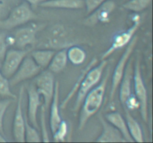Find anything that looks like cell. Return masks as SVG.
Returning a JSON list of instances; mask_svg holds the SVG:
<instances>
[{"label":"cell","instance_id":"obj_27","mask_svg":"<svg viewBox=\"0 0 153 143\" xmlns=\"http://www.w3.org/2000/svg\"><path fill=\"white\" fill-rule=\"evenodd\" d=\"M0 96L1 98H10L12 99L16 98V95L10 90L9 79L3 74L0 69Z\"/></svg>","mask_w":153,"mask_h":143},{"label":"cell","instance_id":"obj_24","mask_svg":"<svg viewBox=\"0 0 153 143\" xmlns=\"http://www.w3.org/2000/svg\"><path fill=\"white\" fill-rule=\"evenodd\" d=\"M67 60L75 66H80L85 63L87 58L86 52L76 44L69 46L67 49Z\"/></svg>","mask_w":153,"mask_h":143},{"label":"cell","instance_id":"obj_11","mask_svg":"<svg viewBox=\"0 0 153 143\" xmlns=\"http://www.w3.org/2000/svg\"><path fill=\"white\" fill-rule=\"evenodd\" d=\"M28 53L29 51L28 49H7L4 59L0 64V69L3 74L10 79Z\"/></svg>","mask_w":153,"mask_h":143},{"label":"cell","instance_id":"obj_12","mask_svg":"<svg viewBox=\"0 0 153 143\" xmlns=\"http://www.w3.org/2000/svg\"><path fill=\"white\" fill-rule=\"evenodd\" d=\"M24 93V86L19 89L17 98V104L15 110L14 117L13 121L12 133L14 141L17 142H25V116L22 112V98Z\"/></svg>","mask_w":153,"mask_h":143},{"label":"cell","instance_id":"obj_9","mask_svg":"<svg viewBox=\"0 0 153 143\" xmlns=\"http://www.w3.org/2000/svg\"><path fill=\"white\" fill-rule=\"evenodd\" d=\"M55 80L54 73L46 70L36 76L34 86L40 96L43 97V104L46 112L49 110L55 92Z\"/></svg>","mask_w":153,"mask_h":143},{"label":"cell","instance_id":"obj_32","mask_svg":"<svg viewBox=\"0 0 153 143\" xmlns=\"http://www.w3.org/2000/svg\"><path fill=\"white\" fill-rule=\"evenodd\" d=\"M123 108L126 109L129 111L140 108V103H139L138 99L135 96V95H134V94L130 95V96L128 97V99L126 101Z\"/></svg>","mask_w":153,"mask_h":143},{"label":"cell","instance_id":"obj_2","mask_svg":"<svg viewBox=\"0 0 153 143\" xmlns=\"http://www.w3.org/2000/svg\"><path fill=\"white\" fill-rule=\"evenodd\" d=\"M44 25L31 23L28 25L17 28L10 34H7L6 41L8 47L14 49H26L29 46L37 43V33L43 29Z\"/></svg>","mask_w":153,"mask_h":143},{"label":"cell","instance_id":"obj_25","mask_svg":"<svg viewBox=\"0 0 153 143\" xmlns=\"http://www.w3.org/2000/svg\"><path fill=\"white\" fill-rule=\"evenodd\" d=\"M151 2L152 0H128L123 4V7L129 11L139 13L147 8Z\"/></svg>","mask_w":153,"mask_h":143},{"label":"cell","instance_id":"obj_29","mask_svg":"<svg viewBox=\"0 0 153 143\" xmlns=\"http://www.w3.org/2000/svg\"><path fill=\"white\" fill-rule=\"evenodd\" d=\"M46 110L45 109L44 106H41L40 109V130H41V142H50V139L49 136V133L47 131V128H46Z\"/></svg>","mask_w":153,"mask_h":143},{"label":"cell","instance_id":"obj_23","mask_svg":"<svg viewBox=\"0 0 153 143\" xmlns=\"http://www.w3.org/2000/svg\"><path fill=\"white\" fill-rule=\"evenodd\" d=\"M67 62L68 60L67 56V49H60L55 52L53 57L48 66V70L52 73L61 72L66 68Z\"/></svg>","mask_w":153,"mask_h":143},{"label":"cell","instance_id":"obj_34","mask_svg":"<svg viewBox=\"0 0 153 143\" xmlns=\"http://www.w3.org/2000/svg\"><path fill=\"white\" fill-rule=\"evenodd\" d=\"M10 10V0H0V19L5 18Z\"/></svg>","mask_w":153,"mask_h":143},{"label":"cell","instance_id":"obj_20","mask_svg":"<svg viewBox=\"0 0 153 143\" xmlns=\"http://www.w3.org/2000/svg\"><path fill=\"white\" fill-rule=\"evenodd\" d=\"M97 62H98L97 58L94 57L91 61H90V63L88 64V66H87L85 68H84L83 70L81 72L77 80H76V83H74V85H73V86L72 87V89H70V92H68V94H67V96L65 97V98H64L61 103H60V109H62L63 110V109H65L66 107H67V106L68 105L69 102L73 99V97L76 95L77 92L79 91V88H80V86H81V83H82V80H83V78L85 77V74L88 73V72L89 71L91 68H93L94 66L97 65Z\"/></svg>","mask_w":153,"mask_h":143},{"label":"cell","instance_id":"obj_16","mask_svg":"<svg viewBox=\"0 0 153 143\" xmlns=\"http://www.w3.org/2000/svg\"><path fill=\"white\" fill-rule=\"evenodd\" d=\"M101 125L102 126V131L100 136L97 138V142H126L121 133L114 126L109 123L105 117L99 116Z\"/></svg>","mask_w":153,"mask_h":143},{"label":"cell","instance_id":"obj_15","mask_svg":"<svg viewBox=\"0 0 153 143\" xmlns=\"http://www.w3.org/2000/svg\"><path fill=\"white\" fill-rule=\"evenodd\" d=\"M133 72H134L133 59L130 57L126 67L123 77L119 87H118L119 88L120 101L123 107H124L126 101L131 94V82H132L133 79Z\"/></svg>","mask_w":153,"mask_h":143},{"label":"cell","instance_id":"obj_26","mask_svg":"<svg viewBox=\"0 0 153 143\" xmlns=\"http://www.w3.org/2000/svg\"><path fill=\"white\" fill-rule=\"evenodd\" d=\"M25 116V142H41V136L39 134L37 128H34L29 121L27 116Z\"/></svg>","mask_w":153,"mask_h":143},{"label":"cell","instance_id":"obj_17","mask_svg":"<svg viewBox=\"0 0 153 143\" xmlns=\"http://www.w3.org/2000/svg\"><path fill=\"white\" fill-rule=\"evenodd\" d=\"M50 115H49V126H50L52 133L55 132V130L62 121V118L60 113V84L59 82L56 80L53 98L50 106Z\"/></svg>","mask_w":153,"mask_h":143},{"label":"cell","instance_id":"obj_4","mask_svg":"<svg viewBox=\"0 0 153 143\" xmlns=\"http://www.w3.org/2000/svg\"><path fill=\"white\" fill-rule=\"evenodd\" d=\"M107 65V60H102L98 66H94L85 74L81 83L80 88L76 93V101L73 106V111H79L82 106V101L87 94L100 83Z\"/></svg>","mask_w":153,"mask_h":143},{"label":"cell","instance_id":"obj_14","mask_svg":"<svg viewBox=\"0 0 153 143\" xmlns=\"http://www.w3.org/2000/svg\"><path fill=\"white\" fill-rule=\"evenodd\" d=\"M28 92V118L31 125L40 129L38 125L37 113L40 106V95L37 92L34 84H30L27 88Z\"/></svg>","mask_w":153,"mask_h":143},{"label":"cell","instance_id":"obj_36","mask_svg":"<svg viewBox=\"0 0 153 143\" xmlns=\"http://www.w3.org/2000/svg\"><path fill=\"white\" fill-rule=\"evenodd\" d=\"M7 142V139H5V136L0 133V142Z\"/></svg>","mask_w":153,"mask_h":143},{"label":"cell","instance_id":"obj_1","mask_svg":"<svg viewBox=\"0 0 153 143\" xmlns=\"http://www.w3.org/2000/svg\"><path fill=\"white\" fill-rule=\"evenodd\" d=\"M111 75L110 67L107 69L100 83L86 95L82 104L79 119V130H82L92 116L98 113L103 104L108 82Z\"/></svg>","mask_w":153,"mask_h":143},{"label":"cell","instance_id":"obj_35","mask_svg":"<svg viewBox=\"0 0 153 143\" xmlns=\"http://www.w3.org/2000/svg\"><path fill=\"white\" fill-rule=\"evenodd\" d=\"M24 1H27L31 6H37L40 5L43 1H47V0H24Z\"/></svg>","mask_w":153,"mask_h":143},{"label":"cell","instance_id":"obj_3","mask_svg":"<svg viewBox=\"0 0 153 143\" xmlns=\"http://www.w3.org/2000/svg\"><path fill=\"white\" fill-rule=\"evenodd\" d=\"M36 17L31 6L24 1L10 10L5 18L0 19V29L3 31L24 25Z\"/></svg>","mask_w":153,"mask_h":143},{"label":"cell","instance_id":"obj_10","mask_svg":"<svg viewBox=\"0 0 153 143\" xmlns=\"http://www.w3.org/2000/svg\"><path fill=\"white\" fill-rule=\"evenodd\" d=\"M42 70L43 69L34 62L28 53L9 80L10 86H14L21 82L35 77L41 72Z\"/></svg>","mask_w":153,"mask_h":143},{"label":"cell","instance_id":"obj_5","mask_svg":"<svg viewBox=\"0 0 153 143\" xmlns=\"http://www.w3.org/2000/svg\"><path fill=\"white\" fill-rule=\"evenodd\" d=\"M75 44L71 38L68 29L62 24H55L51 27L42 41L41 49H49L58 51L67 49Z\"/></svg>","mask_w":153,"mask_h":143},{"label":"cell","instance_id":"obj_21","mask_svg":"<svg viewBox=\"0 0 153 143\" xmlns=\"http://www.w3.org/2000/svg\"><path fill=\"white\" fill-rule=\"evenodd\" d=\"M124 110H125L126 122L128 131L133 141L136 142H143L144 139H143V130L140 124L133 117L132 115L130 113L129 110L126 109H124Z\"/></svg>","mask_w":153,"mask_h":143},{"label":"cell","instance_id":"obj_31","mask_svg":"<svg viewBox=\"0 0 153 143\" xmlns=\"http://www.w3.org/2000/svg\"><path fill=\"white\" fill-rule=\"evenodd\" d=\"M6 37H7V33L5 32V31H0V64L2 62L8 48L6 41Z\"/></svg>","mask_w":153,"mask_h":143},{"label":"cell","instance_id":"obj_22","mask_svg":"<svg viewBox=\"0 0 153 143\" xmlns=\"http://www.w3.org/2000/svg\"><path fill=\"white\" fill-rule=\"evenodd\" d=\"M55 52L56 51L49 49H38L33 50L29 55L42 69H45L49 66Z\"/></svg>","mask_w":153,"mask_h":143},{"label":"cell","instance_id":"obj_30","mask_svg":"<svg viewBox=\"0 0 153 143\" xmlns=\"http://www.w3.org/2000/svg\"><path fill=\"white\" fill-rule=\"evenodd\" d=\"M12 103V98H6L0 101V133L4 135V118L6 111L10 104Z\"/></svg>","mask_w":153,"mask_h":143},{"label":"cell","instance_id":"obj_18","mask_svg":"<svg viewBox=\"0 0 153 143\" xmlns=\"http://www.w3.org/2000/svg\"><path fill=\"white\" fill-rule=\"evenodd\" d=\"M105 119L108 121L113 126H114L126 141V142H133V139L128 131L126 119H123L122 115L118 112H111L105 114Z\"/></svg>","mask_w":153,"mask_h":143},{"label":"cell","instance_id":"obj_6","mask_svg":"<svg viewBox=\"0 0 153 143\" xmlns=\"http://www.w3.org/2000/svg\"><path fill=\"white\" fill-rule=\"evenodd\" d=\"M137 40H138V38H137V36L134 35V37L131 39V41L129 42V43L126 46V48L123 54L121 55L117 64L114 69L111 77V86L110 95H109V102L111 104L113 103L117 91L118 87L120 86V83L121 80L123 77L126 67L127 63H128V60L130 59L133 52H134V48L136 47Z\"/></svg>","mask_w":153,"mask_h":143},{"label":"cell","instance_id":"obj_8","mask_svg":"<svg viewBox=\"0 0 153 143\" xmlns=\"http://www.w3.org/2000/svg\"><path fill=\"white\" fill-rule=\"evenodd\" d=\"M133 72V81L135 96L140 103V112L141 117L144 122L148 121V94L144 80L143 79L140 68V59H136Z\"/></svg>","mask_w":153,"mask_h":143},{"label":"cell","instance_id":"obj_13","mask_svg":"<svg viewBox=\"0 0 153 143\" xmlns=\"http://www.w3.org/2000/svg\"><path fill=\"white\" fill-rule=\"evenodd\" d=\"M115 7L116 4L113 0H107L88 14V16L85 20V24L93 26L98 23H107L110 21L111 16Z\"/></svg>","mask_w":153,"mask_h":143},{"label":"cell","instance_id":"obj_7","mask_svg":"<svg viewBox=\"0 0 153 143\" xmlns=\"http://www.w3.org/2000/svg\"><path fill=\"white\" fill-rule=\"evenodd\" d=\"M133 24L130 28L124 31L117 33L116 35L114 36L112 39V43L110 47L102 54L101 57V60H107L114 52L119 49L126 47L129 43L131 39L135 35L136 32L142 24V17L140 15L137 13H134L132 16Z\"/></svg>","mask_w":153,"mask_h":143},{"label":"cell","instance_id":"obj_19","mask_svg":"<svg viewBox=\"0 0 153 143\" xmlns=\"http://www.w3.org/2000/svg\"><path fill=\"white\" fill-rule=\"evenodd\" d=\"M39 6L45 8L78 10L85 7L84 0H47Z\"/></svg>","mask_w":153,"mask_h":143},{"label":"cell","instance_id":"obj_33","mask_svg":"<svg viewBox=\"0 0 153 143\" xmlns=\"http://www.w3.org/2000/svg\"><path fill=\"white\" fill-rule=\"evenodd\" d=\"M84 1H85V7L86 8L87 14H89L107 0H84Z\"/></svg>","mask_w":153,"mask_h":143},{"label":"cell","instance_id":"obj_28","mask_svg":"<svg viewBox=\"0 0 153 143\" xmlns=\"http://www.w3.org/2000/svg\"><path fill=\"white\" fill-rule=\"evenodd\" d=\"M68 133V125L65 121L62 120L55 130L52 133L53 140L55 142H64Z\"/></svg>","mask_w":153,"mask_h":143}]
</instances>
